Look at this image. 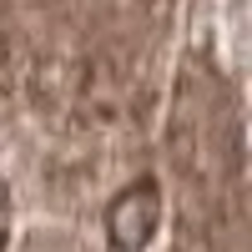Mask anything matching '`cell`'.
Segmentation results:
<instances>
[{
    "label": "cell",
    "instance_id": "2",
    "mask_svg": "<svg viewBox=\"0 0 252 252\" xmlns=\"http://www.w3.org/2000/svg\"><path fill=\"white\" fill-rule=\"evenodd\" d=\"M5 242H10V192L0 187V252H5Z\"/></svg>",
    "mask_w": 252,
    "mask_h": 252
},
{
    "label": "cell",
    "instance_id": "1",
    "mask_svg": "<svg viewBox=\"0 0 252 252\" xmlns=\"http://www.w3.org/2000/svg\"><path fill=\"white\" fill-rule=\"evenodd\" d=\"M157 222H161V192L157 182H136L111 202L106 212V232H111V247L116 252H141L146 242L157 237Z\"/></svg>",
    "mask_w": 252,
    "mask_h": 252
}]
</instances>
